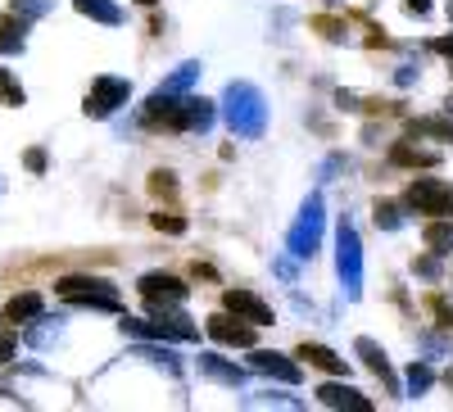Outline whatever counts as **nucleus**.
Returning <instances> with one entry per match:
<instances>
[{
	"label": "nucleus",
	"mask_w": 453,
	"mask_h": 412,
	"mask_svg": "<svg viewBox=\"0 0 453 412\" xmlns=\"http://www.w3.org/2000/svg\"><path fill=\"white\" fill-rule=\"evenodd\" d=\"M335 268H340V290L345 299H358L363 294V240H358V227L345 217L335 232Z\"/></svg>",
	"instance_id": "20e7f679"
},
{
	"label": "nucleus",
	"mask_w": 453,
	"mask_h": 412,
	"mask_svg": "<svg viewBox=\"0 0 453 412\" xmlns=\"http://www.w3.org/2000/svg\"><path fill=\"white\" fill-rule=\"evenodd\" d=\"M14 354H19V335L14 331H0V367L14 362Z\"/></svg>",
	"instance_id": "2f4dec72"
},
{
	"label": "nucleus",
	"mask_w": 453,
	"mask_h": 412,
	"mask_svg": "<svg viewBox=\"0 0 453 412\" xmlns=\"http://www.w3.org/2000/svg\"><path fill=\"white\" fill-rule=\"evenodd\" d=\"M418 349L426 358H453V335H440V331H422L418 335Z\"/></svg>",
	"instance_id": "a878e982"
},
{
	"label": "nucleus",
	"mask_w": 453,
	"mask_h": 412,
	"mask_svg": "<svg viewBox=\"0 0 453 412\" xmlns=\"http://www.w3.org/2000/svg\"><path fill=\"white\" fill-rule=\"evenodd\" d=\"M150 191H155V195H177L173 172H155V177H150Z\"/></svg>",
	"instance_id": "473e14b6"
},
{
	"label": "nucleus",
	"mask_w": 453,
	"mask_h": 412,
	"mask_svg": "<svg viewBox=\"0 0 453 412\" xmlns=\"http://www.w3.org/2000/svg\"><path fill=\"white\" fill-rule=\"evenodd\" d=\"M322 222H326L322 195H309L304 209H299V217H295V227L286 232V249H290L295 258H313L318 245H322Z\"/></svg>",
	"instance_id": "423d86ee"
},
{
	"label": "nucleus",
	"mask_w": 453,
	"mask_h": 412,
	"mask_svg": "<svg viewBox=\"0 0 453 412\" xmlns=\"http://www.w3.org/2000/svg\"><path fill=\"white\" fill-rule=\"evenodd\" d=\"M209 335L218 345H232V349H254V326L250 322H241V317H232V313H218V317H209Z\"/></svg>",
	"instance_id": "f8f14e48"
},
{
	"label": "nucleus",
	"mask_w": 453,
	"mask_h": 412,
	"mask_svg": "<svg viewBox=\"0 0 453 412\" xmlns=\"http://www.w3.org/2000/svg\"><path fill=\"white\" fill-rule=\"evenodd\" d=\"M408 10H412V14H426V10H431V0H408Z\"/></svg>",
	"instance_id": "79ce46f5"
},
{
	"label": "nucleus",
	"mask_w": 453,
	"mask_h": 412,
	"mask_svg": "<svg viewBox=\"0 0 453 412\" xmlns=\"http://www.w3.org/2000/svg\"><path fill=\"white\" fill-rule=\"evenodd\" d=\"M213 118H218L213 100H204V95H177L173 109H168V118H164V127L168 132H209Z\"/></svg>",
	"instance_id": "0eeeda50"
},
{
	"label": "nucleus",
	"mask_w": 453,
	"mask_h": 412,
	"mask_svg": "<svg viewBox=\"0 0 453 412\" xmlns=\"http://www.w3.org/2000/svg\"><path fill=\"white\" fill-rule=\"evenodd\" d=\"M318 403H322V408H349V412H367V408H372L367 394H358V390H349V385H335V381L318 385Z\"/></svg>",
	"instance_id": "2eb2a0df"
},
{
	"label": "nucleus",
	"mask_w": 453,
	"mask_h": 412,
	"mask_svg": "<svg viewBox=\"0 0 453 412\" xmlns=\"http://www.w3.org/2000/svg\"><path fill=\"white\" fill-rule=\"evenodd\" d=\"M119 326H123V335H136V340H164V345L168 340H177V345L200 340V326L181 309H159V313H150V322L145 317H123Z\"/></svg>",
	"instance_id": "f03ea898"
},
{
	"label": "nucleus",
	"mask_w": 453,
	"mask_h": 412,
	"mask_svg": "<svg viewBox=\"0 0 453 412\" xmlns=\"http://www.w3.org/2000/svg\"><path fill=\"white\" fill-rule=\"evenodd\" d=\"M132 358H145V362H155V367H164L168 377H181V362H177V354H173L168 345H164V349H159V345H141V349H136Z\"/></svg>",
	"instance_id": "b1692460"
},
{
	"label": "nucleus",
	"mask_w": 453,
	"mask_h": 412,
	"mask_svg": "<svg viewBox=\"0 0 453 412\" xmlns=\"http://www.w3.org/2000/svg\"><path fill=\"white\" fill-rule=\"evenodd\" d=\"M299 358H309L318 371H331V377H349V362L345 358H340L335 349H326V345H299Z\"/></svg>",
	"instance_id": "f3484780"
},
{
	"label": "nucleus",
	"mask_w": 453,
	"mask_h": 412,
	"mask_svg": "<svg viewBox=\"0 0 453 412\" xmlns=\"http://www.w3.org/2000/svg\"><path fill=\"white\" fill-rule=\"evenodd\" d=\"M403 209L431 213V217H453V186L444 177H412L403 191Z\"/></svg>",
	"instance_id": "39448f33"
},
{
	"label": "nucleus",
	"mask_w": 453,
	"mask_h": 412,
	"mask_svg": "<svg viewBox=\"0 0 453 412\" xmlns=\"http://www.w3.org/2000/svg\"><path fill=\"white\" fill-rule=\"evenodd\" d=\"M354 354L363 358V367L372 371V377H381V381L390 385V394H399V377L390 371V358H386V349L376 345L372 335H358V340H354Z\"/></svg>",
	"instance_id": "ddd939ff"
},
{
	"label": "nucleus",
	"mask_w": 453,
	"mask_h": 412,
	"mask_svg": "<svg viewBox=\"0 0 453 412\" xmlns=\"http://www.w3.org/2000/svg\"><path fill=\"white\" fill-rule=\"evenodd\" d=\"M412 272H418L422 281H440V254H426V258H412Z\"/></svg>",
	"instance_id": "c756f323"
},
{
	"label": "nucleus",
	"mask_w": 453,
	"mask_h": 412,
	"mask_svg": "<svg viewBox=\"0 0 453 412\" xmlns=\"http://www.w3.org/2000/svg\"><path fill=\"white\" fill-rule=\"evenodd\" d=\"M245 403H250V408H258V403H277V408H299V399H286V394H273V390H268V394H254V399H245Z\"/></svg>",
	"instance_id": "72a5a7b5"
},
{
	"label": "nucleus",
	"mask_w": 453,
	"mask_h": 412,
	"mask_svg": "<svg viewBox=\"0 0 453 412\" xmlns=\"http://www.w3.org/2000/svg\"><path fill=\"white\" fill-rule=\"evenodd\" d=\"M78 5V14H87V19H96V23H104V27H119L127 14L113 5V0H73Z\"/></svg>",
	"instance_id": "4be33fe9"
},
{
	"label": "nucleus",
	"mask_w": 453,
	"mask_h": 412,
	"mask_svg": "<svg viewBox=\"0 0 453 412\" xmlns=\"http://www.w3.org/2000/svg\"><path fill=\"white\" fill-rule=\"evenodd\" d=\"M318 32L326 42H345V23H335V19H318Z\"/></svg>",
	"instance_id": "f704fd0d"
},
{
	"label": "nucleus",
	"mask_w": 453,
	"mask_h": 412,
	"mask_svg": "<svg viewBox=\"0 0 453 412\" xmlns=\"http://www.w3.org/2000/svg\"><path fill=\"white\" fill-rule=\"evenodd\" d=\"M403 204H395V200H376V227L381 232H399L403 227Z\"/></svg>",
	"instance_id": "cd10ccee"
},
{
	"label": "nucleus",
	"mask_w": 453,
	"mask_h": 412,
	"mask_svg": "<svg viewBox=\"0 0 453 412\" xmlns=\"http://www.w3.org/2000/svg\"><path fill=\"white\" fill-rule=\"evenodd\" d=\"M27 46V19H0V55H23Z\"/></svg>",
	"instance_id": "412c9836"
},
{
	"label": "nucleus",
	"mask_w": 453,
	"mask_h": 412,
	"mask_svg": "<svg viewBox=\"0 0 453 412\" xmlns=\"http://www.w3.org/2000/svg\"><path fill=\"white\" fill-rule=\"evenodd\" d=\"M390 159H395V164H408V168H431V164H440L435 149H418V145H395Z\"/></svg>",
	"instance_id": "393cba45"
},
{
	"label": "nucleus",
	"mask_w": 453,
	"mask_h": 412,
	"mask_svg": "<svg viewBox=\"0 0 453 412\" xmlns=\"http://www.w3.org/2000/svg\"><path fill=\"white\" fill-rule=\"evenodd\" d=\"M55 294L64 299V304H78V309H100V313H119L123 309L119 286L104 281V277H82V272L59 277L55 281Z\"/></svg>",
	"instance_id": "7ed1b4c3"
},
{
	"label": "nucleus",
	"mask_w": 453,
	"mask_h": 412,
	"mask_svg": "<svg viewBox=\"0 0 453 412\" xmlns=\"http://www.w3.org/2000/svg\"><path fill=\"white\" fill-rule=\"evenodd\" d=\"M222 309L232 313V317H241V322H250V326H273V304L268 299H258L254 290H245V286H232L222 294Z\"/></svg>",
	"instance_id": "9d476101"
},
{
	"label": "nucleus",
	"mask_w": 453,
	"mask_h": 412,
	"mask_svg": "<svg viewBox=\"0 0 453 412\" xmlns=\"http://www.w3.org/2000/svg\"><path fill=\"white\" fill-rule=\"evenodd\" d=\"M431 385H435V371H431L426 362H412V367H408V377H403V390H399V394H408V399H422Z\"/></svg>",
	"instance_id": "5701e85b"
},
{
	"label": "nucleus",
	"mask_w": 453,
	"mask_h": 412,
	"mask_svg": "<svg viewBox=\"0 0 453 412\" xmlns=\"http://www.w3.org/2000/svg\"><path fill=\"white\" fill-rule=\"evenodd\" d=\"M141 299H145V309L150 313H159V309H181L186 304V294H191V286H181L173 272H145L136 281Z\"/></svg>",
	"instance_id": "6e6552de"
},
{
	"label": "nucleus",
	"mask_w": 453,
	"mask_h": 412,
	"mask_svg": "<svg viewBox=\"0 0 453 412\" xmlns=\"http://www.w3.org/2000/svg\"><path fill=\"white\" fill-rule=\"evenodd\" d=\"M50 10H55V0H14V14L27 19V23H32V19H46Z\"/></svg>",
	"instance_id": "c85d7f7f"
},
{
	"label": "nucleus",
	"mask_w": 453,
	"mask_h": 412,
	"mask_svg": "<svg viewBox=\"0 0 453 412\" xmlns=\"http://www.w3.org/2000/svg\"><path fill=\"white\" fill-rule=\"evenodd\" d=\"M127 100H132V82L127 78H96L82 109H87V118H113Z\"/></svg>",
	"instance_id": "1a4fd4ad"
},
{
	"label": "nucleus",
	"mask_w": 453,
	"mask_h": 412,
	"mask_svg": "<svg viewBox=\"0 0 453 412\" xmlns=\"http://www.w3.org/2000/svg\"><path fill=\"white\" fill-rule=\"evenodd\" d=\"M250 367H254V371H263V377H273V381H281V385H299V381H304L299 362H290V358H286V354H277V349H254Z\"/></svg>",
	"instance_id": "9b49d317"
},
{
	"label": "nucleus",
	"mask_w": 453,
	"mask_h": 412,
	"mask_svg": "<svg viewBox=\"0 0 453 412\" xmlns=\"http://www.w3.org/2000/svg\"><path fill=\"white\" fill-rule=\"evenodd\" d=\"M449 385H453V367H449Z\"/></svg>",
	"instance_id": "49530a36"
},
{
	"label": "nucleus",
	"mask_w": 453,
	"mask_h": 412,
	"mask_svg": "<svg viewBox=\"0 0 453 412\" xmlns=\"http://www.w3.org/2000/svg\"><path fill=\"white\" fill-rule=\"evenodd\" d=\"M5 78H10V72H5V68H0V82H5Z\"/></svg>",
	"instance_id": "c03bdc74"
},
{
	"label": "nucleus",
	"mask_w": 453,
	"mask_h": 412,
	"mask_svg": "<svg viewBox=\"0 0 453 412\" xmlns=\"http://www.w3.org/2000/svg\"><path fill=\"white\" fill-rule=\"evenodd\" d=\"M340 168H349V159H340V155H331L326 164H322V181H335V172Z\"/></svg>",
	"instance_id": "c9c22d12"
},
{
	"label": "nucleus",
	"mask_w": 453,
	"mask_h": 412,
	"mask_svg": "<svg viewBox=\"0 0 453 412\" xmlns=\"http://www.w3.org/2000/svg\"><path fill=\"white\" fill-rule=\"evenodd\" d=\"M64 335V317H46V313H36L32 322H27V345L32 349H50L55 340Z\"/></svg>",
	"instance_id": "a211bd4d"
},
{
	"label": "nucleus",
	"mask_w": 453,
	"mask_h": 412,
	"mask_svg": "<svg viewBox=\"0 0 453 412\" xmlns=\"http://www.w3.org/2000/svg\"><path fill=\"white\" fill-rule=\"evenodd\" d=\"M218 104H222L226 127H232L236 136L258 141L263 132H268V100H263V91L254 82H226Z\"/></svg>",
	"instance_id": "f257e3e1"
},
{
	"label": "nucleus",
	"mask_w": 453,
	"mask_h": 412,
	"mask_svg": "<svg viewBox=\"0 0 453 412\" xmlns=\"http://www.w3.org/2000/svg\"><path fill=\"white\" fill-rule=\"evenodd\" d=\"M200 377H209V381H218V385H226V390H245V367L226 362V358H218V354H204V358H200Z\"/></svg>",
	"instance_id": "4468645a"
},
{
	"label": "nucleus",
	"mask_w": 453,
	"mask_h": 412,
	"mask_svg": "<svg viewBox=\"0 0 453 412\" xmlns=\"http://www.w3.org/2000/svg\"><path fill=\"white\" fill-rule=\"evenodd\" d=\"M273 268H277V277H281V281H295V263H286V258H277Z\"/></svg>",
	"instance_id": "a19ab883"
},
{
	"label": "nucleus",
	"mask_w": 453,
	"mask_h": 412,
	"mask_svg": "<svg viewBox=\"0 0 453 412\" xmlns=\"http://www.w3.org/2000/svg\"><path fill=\"white\" fill-rule=\"evenodd\" d=\"M444 109H449V114H453V95H449V104H444Z\"/></svg>",
	"instance_id": "37998d69"
},
{
	"label": "nucleus",
	"mask_w": 453,
	"mask_h": 412,
	"mask_svg": "<svg viewBox=\"0 0 453 412\" xmlns=\"http://www.w3.org/2000/svg\"><path fill=\"white\" fill-rule=\"evenodd\" d=\"M322 5H340V0H322Z\"/></svg>",
	"instance_id": "a18cd8bd"
},
{
	"label": "nucleus",
	"mask_w": 453,
	"mask_h": 412,
	"mask_svg": "<svg viewBox=\"0 0 453 412\" xmlns=\"http://www.w3.org/2000/svg\"><path fill=\"white\" fill-rule=\"evenodd\" d=\"M422 240H426V249L431 254H453V217H435V222H426L422 227Z\"/></svg>",
	"instance_id": "aec40b11"
},
{
	"label": "nucleus",
	"mask_w": 453,
	"mask_h": 412,
	"mask_svg": "<svg viewBox=\"0 0 453 412\" xmlns=\"http://www.w3.org/2000/svg\"><path fill=\"white\" fill-rule=\"evenodd\" d=\"M150 222H155L159 232H168V236H181L186 232V217H177V213H155Z\"/></svg>",
	"instance_id": "7c9ffc66"
},
{
	"label": "nucleus",
	"mask_w": 453,
	"mask_h": 412,
	"mask_svg": "<svg viewBox=\"0 0 453 412\" xmlns=\"http://www.w3.org/2000/svg\"><path fill=\"white\" fill-rule=\"evenodd\" d=\"M449 19H453V0H449Z\"/></svg>",
	"instance_id": "de8ad7c7"
},
{
	"label": "nucleus",
	"mask_w": 453,
	"mask_h": 412,
	"mask_svg": "<svg viewBox=\"0 0 453 412\" xmlns=\"http://www.w3.org/2000/svg\"><path fill=\"white\" fill-rule=\"evenodd\" d=\"M412 136H435V141H453V114L449 118H418L408 127Z\"/></svg>",
	"instance_id": "bb28decb"
},
{
	"label": "nucleus",
	"mask_w": 453,
	"mask_h": 412,
	"mask_svg": "<svg viewBox=\"0 0 453 412\" xmlns=\"http://www.w3.org/2000/svg\"><path fill=\"white\" fill-rule=\"evenodd\" d=\"M36 313H46V299L36 294V290H23V294H14L10 304H5V322H10V326H19V322H32Z\"/></svg>",
	"instance_id": "6ab92c4d"
},
{
	"label": "nucleus",
	"mask_w": 453,
	"mask_h": 412,
	"mask_svg": "<svg viewBox=\"0 0 453 412\" xmlns=\"http://www.w3.org/2000/svg\"><path fill=\"white\" fill-rule=\"evenodd\" d=\"M0 91H5V100H10V104H23V100H27V95H23V87H14L10 78L0 82Z\"/></svg>",
	"instance_id": "58836bf2"
},
{
	"label": "nucleus",
	"mask_w": 453,
	"mask_h": 412,
	"mask_svg": "<svg viewBox=\"0 0 453 412\" xmlns=\"http://www.w3.org/2000/svg\"><path fill=\"white\" fill-rule=\"evenodd\" d=\"M27 168L32 172H46V149H27Z\"/></svg>",
	"instance_id": "ea45409f"
},
{
	"label": "nucleus",
	"mask_w": 453,
	"mask_h": 412,
	"mask_svg": "<svg viewBox=\"0 0 453 412\" xmlns=\"http://www.w3.org/2000/svg\"><path fill=\"white\" fill-rule=\"evenodd\" d=\"M395 82H399V87H412V82H418V68H412V64H399Z\"/></svg>",
	"instance_id": "4c0bfd02"
},
{
	"label": "nucleus",
	"mask_w": 453,
	"mask_h": 412,
	"mask_svg": "<svg viewBox=\"0 0 453 412\" xmlns=\"http://www.w3.org/2000/svg\"><path fill=\"white\" fill-rule=\"evenodd\" d=\"M200 72H204V64H200V59H186V64H177V68L168 72V78L159 82V91H164V95H186V91H191V87L200 82Z\"/></svg>",
	"instance_id": "dca6fc26"
},
{
	"label": "nucleus",
	"mask_w": 453,
	"mask_h": 412,
	"mask_svg": "<svg viewBox=\"0 0 453 412\" xmlns=\"http://www.w3.org/2000/svg\"><path fill=\"white\" fill-rule=\"evenodd\" d=\"M335 104H340V109H349V114H358V109H363V100H358L354 91H340V95H335Z\"/></svg>",
	"instance_id": "e433bc0d"
}]
</instances>
